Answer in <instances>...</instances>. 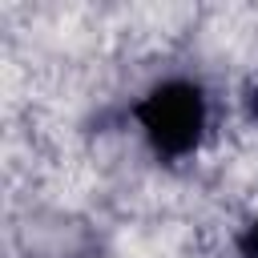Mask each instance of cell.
I'll list each match as a JSON object with an SVG mask.
<instances>
[{"mask_svg": "<svg viewBox=\"0 0 258 258\" xmlns=\"http://www.w3.org/2000/svg\"><path fill=\"white\" fill-rule=\"evenodd\" d=\"M133 117L161 157H185L206 129V93L194 81H161L141 97Z\"/></svg>", "mask_w": 258, "mask_h": 258, "instance_id": "obj_1", "label": "cell"}, {"mask_svg": "<svg viewBox=\"0 0 258 258\" xmlns=\"http://www.w3.org/2000/svg\"><path fill=\"white\" fill-rule=\"evenodd\" d=\"M238 250H242V258H258V222L246 226V234L238 238Z\"/></svg>", "mask_w": 258, "mask_h": 258, "instance_id": "obj_2", "label": "cell"}]
</instances>
